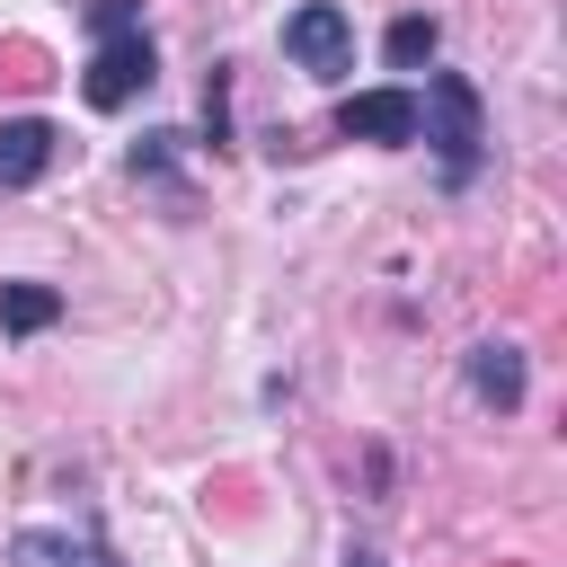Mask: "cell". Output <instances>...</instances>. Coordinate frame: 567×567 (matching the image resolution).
<instances>
[{"label": "cell", "instance_id": "obj_1", "mask_svg": "<svg viewBox=\"0 0 567 567\" xmlns=\"http://www.w3.org/2000/svg\"><path fill=\"white\" fill-rule=\"evenodd\" d=\"M89 27H97V53H89V71H80V97H89L97 115H115V106H133V97L151 89L159 53H151L133 0H89Z\"/></svg>", "mask_w": 567, "mask_h": 567}, {"label": "cell", "instance_id": "obj_5", "mask_svg": "<svg viewBox=\"0 0 567 567\" xmlns=\"http://www.w3.org/2000/svg\"><path fill=\"white\" fill-rule=\"evenodd\" d=\"M9 567H124L97 532H53V523H27L9 532Z\"/></svg>", "mask_w": 567, "mask_h": 567}, {"label": "cell", "instance_id": "obj_3", "mask_svg": "<svg viewBox=\"0 0 567 567\" xmlns=\"http://www.w3.org/2000/svg\"><path fill=\"white\" fill-rule=\"evenodd\" d=\"M284 53H292L310 80H346V71H354V18H346L337 0H310V9L284 18Z\"/></svg>", "mask_w": 567, "mask_h": 567}, {"label": "cell", "instance_id": "obj_6", "mask_svg": "<svg viewBox=\"0 0 567 567\" xmlns=\"http://www.w3.org/2000/svg\"><path fill=\"white\" fill-rule=\"evenodd\" d=\"M53 168V124L44 115H9L0 124V186H35Z\"/></svg>", "mask_w": 567, "mask_h": 567}, {"label": "cell", "instance_id": "obj_10", "mask_svg": "<svg viewBox=\"0 0 567 567\" xmlns=\"http://www.w3.org/2000/svg\"><path fill=\"white\" fill-rule=\"evenodd\" d=\"M204 133L230 142V71H213V89H204Z\"/></svg>", "mask_w": 567, "mask_h": 567}, {"label": "cell", "instance_id": "obj_7", "mask_svg": "<svg viewBox=\"0 0 567 567\" xmlns=\"http://www.w3.org/2000/svg\"><path fill=\"white\" fill-rule=\"evenodd\" d=\"M470 390H478L487 408H523V354H514L505 337H478V346H470Z\"/></svg>", "mask_w": 567, "mask_h": 567}, {"label": "cell", "instance_id": "obj_11", "mask_svg": "<svg viewBox=\"0 0 567 567\" xmlns=\"http://www.w3.org/2000/svg\"><path fill=\"white\" fill-rule=\"evenodd\" d=\"M337 567H390V558H381V549H346Z\"/></svg>", "mask_w": 567, "mask_h": 567}, {"label": "cell", "instance_id": "obj_2", "mask_svg": "<svg viewBox=\"0 0 567 567\" xmlns=\"http://www.w3.org/2000/svg\"><path fill=\"white\" fill-rule=\"evenodd\" d=\"M416 133L434 142L443 186H470V177H478V142H487V124H478V89H470L461 71H434V80H425V97H416Z\"/></svg>", "mask_w": 567, "mask_h": 567}, {"label": "cell", "instance_id": "obj_9", "mask_svg": "<svg viewBox=\"0 0 567 567\" xmlns=\"http://www.w3.org/2000/svg\"><path fill=\"white\" fill-rule=\"evenodd\" d=\"M434 44H443V27H434V18H399V27H390V62H399V71L434 62Z\"/></svg>", "mask_w": 567, "mask_h": 567}, {"label": "cell", "instance_id": "obj_4", "mask_svg": "<svg viewBox=\"0 0 567 567\" xmlns=\"http://www.w3.org/2000/svg\"><path fill=\"white\" fill-rule=\"evenodd\" d=\"M346 142H416V89H363L337 106Z\"/></svg>", "mask_w": 567, "mask_h": 567}, {"label": "cell", "instance_id": "obj_8", "mask_svg": "<svg viewBox=\"0 0 567 567\" xmlns=\"http://www.w3.org/2000/svg\"><path fill=\"white\" fill-rule=\"evenodd\" d=\"M53 319H62V292H53V284H9V292H0V328H9V337H35V328H53Z\"/></svg>", "mask_w": 567, "mask_h": 567}]
</instances>
